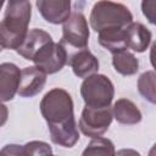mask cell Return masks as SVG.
<instances>
[{"label": "cell", "instance_id": "8", "mask_svg": "<svg viewBox=\"0 0 156 156\" xmlns=\"http://www.w3.org/2000/svg\"><path fill=\"white\" fill-rule=\"evenodd\" d=\"M46 83V74L37 68L35 66H29L21 69L18 95L22 98H33L39 94Z\"/></svg>", "mask_w": 156, "mask_h": 156}, {"label": "cell", "instance_id": "20", "mask_svg": "<svg viewBox=\"0 0 156 156\" xmlns=\"http://www.w3.org/2000/svg\"><path fill=\"white\" fill-rule=\"evenodd\" d=\"M0 156H26L23 145L7 144L0 150Z\"/></svg>", "mask_w": 156, "mask_h": 156}, {"label": "cell", "instance_id": "16", "mask_svg": "<svg viewBox=\"0 0 156 156\" xmlns=\"http://www.w3.org/2000/svg\"><path fill=\"white\" fill-rule=\"evenodd\" d=\"M112 66L122 76H133L139 69V61L135 55L128 50L112 54Z\"/></svg>", "mask_w": 156, "mask_h": 156}, {"label": "cell", "instance_id": "12", "mask_svg": "<svg viewBox=\"0 0 156 156\" xmlns=\"http://www.w3.org/2000/svg\"><path fill=\"white\" fill-rule=\"evenodd\" d=\"M51 41H54V40L48 32L39 29V28H33V29L28 30L26 39L23 40V43L20 45V48L16 51L23 58L33 61L35 55L45 45H48Z\"/></svg>", "mask_w": 156, "mask_h": 156}, {"label": "cell", "instance_id": "21", "mask_svg": "<svg viewBox=\"0 0 156 156\" xmlns=\"http://www.w3.org/2000/svg\"><path fill=\"white\" fill-rule=\"evenodd\" d=\"M155 7H156V1H154V0H149V1H143L141 2L143 13L149 20V22L151 24L156 23V20H155Z\"/></svg>", "mask_w": 156, "mask_h": 156}, {"label": "cell", "instance_id": "25", "mask_svg": "<svg viewBox=\"0 0 156 156\" xmlns=\"http://www.w3.org/2000/svg\"><path fill=\"white\" fill-rule=\"evenodd\" d=\"M1 50H2V46H1V45H0V51H1Z\"/></svg>", "mask_w": 156, "mask_h": 156}, {"label": "cell", "instance_id": "24", "mask_svg": "<svg viewBox=\"0 0 156 156\" xmlns=\"http://www.w3.org/2000/svg\"><path fill=\"white\" fill-rule=\"evenodd\" d=\"M4 4H5V2H4V1H2V0H0V10H1V7H2V6H4Z\"/></svg>", "mask_w": 156, "mask_h": 156}, {"label": "cell", "instance_id": "18", "mask_svg": "<svg viewBox=\"0 0 156 156\" xmlns=\"http://www.w3.org/2000/svg\"><path fill=\"white\" fill-rule=\"evenodd\" d=\"M155 78H156V74L154 71H146L143 74H140L139 79H138V90H139L140 95L151 104L156 102Z\"/></svg>", "mask_w": 156, "mask_h": 156}, {"label": "cell", "instance_id": "4", "mask_svg": "<svg viewBox=\"0 0 156 156\" xmlns=\"http://www.w3.org/2000/svg\"><path fill=\"white\" fill-rule=\"evenodd\" d=\"M80 95L85 106L108 107L115 96V87L105 74H93L80 85Z\"/></svg>", "mask_w": 156, "mask_h": 156}, {"label": "cell", "instance_id": "23", "mask_svg": "<svg viewBox=\"0 0 156 156\" xmlns=\"http://www.w3.org/2000/svg\"><path fill=\"white\" fill-rule=\"evenodd\" d=\"M115 156H141V155L134 149H121L117 152H115Z\"/></svg>", "mask_w": 156, "mask_h": 156}, {"label": "cell", "instance_id": "1", "mask_svg": "<svg viewBox=\"0 0 156 156\" xmlns=\"http://www.w3.org/2000/svg\"><path fill=\"white\" fill-rule=\"evenodd\" d=\"M40 112L48 123L50 139L54 144L72 147L79 140L73 113V100L61 88L49 90L40 101Z\"/></svg>", "mask_w": 156, "mask_h": 156}, {"label": "cell", "instance_id": "15", "mask_svg": "<svg viewBox=\"0 0 156 156\" xmlns=\"http://www.w3.org/2000/svg\"><path fill=\"white\" fill-rule=\"evenodd\" d=\"M99 44L112 54L127 50L126 28L119 29H105L99 32Z\"/></svg>", "mask_w": 156, "mask_h": 156}, {"label": "cell", "instance_id": "7", "mask_svg": "<svg viewBox=\"0 0 156 156\" xmlns=\"http://www.w3.org/2000/svg\"><path fill=\"white\" fill-rule=\"evenodd\" d=\"M68 61V50L65 45L58 43H49L33 58L37 68L45 74H54L63 68Z\"/></svg>", "mask_w": 156, "mask_h": 156}, {"label": "cell", "instance_id": "19", "mask_svg": "<svg viewBox=\"0 0 156 156\" xmlns=\"http://www.w3.org/2000/svg\"><path fill=\"white\" fill-rule=\"evenodd\" d=\"M26 156H50L52 155L51 146L45 141L33 140L23 145Z\"/></svg>", "mask_w": 156, "mask_h": 156}, {"label": "cell", "instance_id": "26", "mask_svg": "<svg viewBox=\"0 0 156 156\" xmlns=\"http://www.w3.org/2000/svg\"><path fill=\"white\" fill-rule=\"evenodd\" d=\"M50 156H55V155H50Z\"/></svg>", "mask_w": 156, "mask_h": 156}, {"label": "cell", "instance_id": "17", "mask_svg": "<svg viewBox=\"0 0 156 156\" xmlns=\"http://www.w3.org/2000/svg\"><path fill=\"white\" fill-rule=\"evenodd\" d=\"M115 145L107 138H93L83 150L82 156H115Z\"/></svg>", "mask_w": 156, "mask_h": 156}, {"label": "cell", "instance_id": "11", "mask_svg": "<svg viewBox=\"0 0 156 156\" xmlns=\"http://www.w3.org/2000/svg\"><path fill=\"white\" fill-rule=\"evenodd\" d=\"M67 63L72 67L73 73L78 78H88L93 74H96L99 71V60L88 50H78L72 55H68Z\"/></svg>", "mask_w": 156, "mask_h": 156}, {"label": "cell", "instance_id": "10", "mask_svg": "<svg viewBox=\"0 0 156 156\" xmlns=\"http://www.w3.org/2000/svg\"><path fill=\"white\" fill-rule=\"evenodd\" d=\"M21 69L12 62L0 63V101H10L15 98L20 84Z\"/></svg>", "mask_w": 156, "mask_h": 156}, {"label": "cell", "instance_id": "5", "mask_svg": "<svg viewBox=\"0 0 156 156\" xmlns=\"http://www.w3.org/2000/svg\"><path fill=\"white\" fill-rule=\"evenodd\" d=\"M89 37L90 33L85 16L79 11H74L63 22L62 39L60 40V43L65 45L66 49L73 48L78 51L87 49Z\"/></svg>", "mask_w": 156, "mask_h": 156}, {"label": "cell", "instance_id": "9", "mask_svg": "<svg viewBox=\"0 0 156 156\" xmlns=\"http://www.w3.org/2000/svg\"><path fill=\"white\" fill-rule=\"evenodd\" d=\"M35 5L43 18L52 24L63 23L71 15L69 0H38Z\"/></svg>", "mask_w": 156, "mask_h": 156}, {"label": "cell", "instance_id": "6", "mask_svg": "<svg viewBox=\"0 0 156 156\" xmlns=\"http://www.w3.org/2000/svg\"><path fill=\"white\" fill-rule=\"evenodd\" d=\"M113 119L112 108L108 107H89L85 106L79 118V128L82 133L90 138L101 136L110 127Z\"/></svg>", "mask_w": 156, "mask_h": 156}, {"label": "cell", "instance_id": "14", "mask_svg": "<svg viewBox=\"0 0 156 156\" xmlns=\"http://www.w3.org/2000/svg\"><path fill=\"white\" fill-rule=\"evenodd\" d=\"M113 118L121 124H136L141 121L143 115L139 107L129 99H118L112 107Z\"/></svg>", "mask_w": 156, "mask_h": 156}, {"label": "cell", "instance_id": "3", "mask_svg": "<svg viewBox=\"0 0 156 156\" xmlns=\"http://www.w3.org/2000/svg\"><path fill=\"white\" fill-rule=\"evenodd\" d=\"M89 22L91 28L98 33L105 29H123L133 22V15L121 2L98 1L91 9Z\"/></svg>", "mask_w": 156, "mask_h": 156}, {"label": "cell", "instance_id": "2", "mask_svg": "<svg viewBox=\"0 0 156 156\" xmlns=\"http://www.w3.org/2000/svg\"><path fill=\"white\" fill-rule=\"evenodd\" d=\"M32 16L29 1L11 0L6 4L4 18L0 22V45L2 49L17 50L27 37Z\"/></svg>", "mask_w": 156, "mask_h": 156}, {"label": "cell", "instance_id": "13", "mask_svg": "<svg viewBox=\"0 0 156 156\" xmlns=\"http://www.w3.org/2000/svg\"><path fill=\"white\" fill-rule=\"evenodd\" d=\"M151 38V32L140 22H132L126 28L127 49H132L135 52H144L147 50Z\"/></svg>", "mask_w": 156, "mask_h": 156}, {"label": "cell", "instance_id": "22", "mask_svg": "<svg viewBox=\"0 0 156 156\" xmlns=\"http://www.w3.org/2000/svg\"><path fill=\"white\" fill-rule=\"evenodd\" d=\"M9 118V110L7 106L5 104H2V101H0V127H2Z\"/></svg>", "mask_w": 156, "mask_h": 156}]
</instances>
